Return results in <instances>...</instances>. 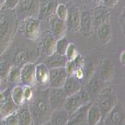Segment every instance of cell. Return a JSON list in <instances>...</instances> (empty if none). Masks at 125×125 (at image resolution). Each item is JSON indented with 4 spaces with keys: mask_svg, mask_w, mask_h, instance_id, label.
Segmentation results:
<instances>
[{
    "mask_svg": "<svg viewBox=\"0 0 125 125\" xmlns=\"http://www.w3.org/2000/svg\"><path fill=\"white\" fill-rule=\"evenodd\" d=\"M96 125H105V124H104V120H103V118H102Z\"/></svg>",
    "mask_w": 125,
    "mask_h": 125,
    "instance_id": "44",
    "label": "cell"
},
{
    "mask_svg": "<svg viewBox=\"0 0 125 125\" xmlns=\"http://www.w3.org/2000/svg\"><path fill=\"white\" fill-rule=\"evenodd\" d=\"M55 15L62 20H66L67 16V8L66 5L63 3H59L55 9Z\"/></svg>",
    "mask_w": 125,
    "mask_h": 125,
    "instance_id": "32",
    "label": "cell"
},
{
    "mask_svg": "<svg viewBox=\"0 0 125 125\" xmlns=\"http://www.w3.org/2000/svg\"><path fill=\"white\" fill-rule=\"evenodd\" d=\"M84 87L89 94L90 97L91 95H98V94L104 88V82L100 81L97 74L94 73L86 82L85 87Z\"/></svg>",
    "mask_w": 125,
    "mask_h": 125,
    "instance_id": "22",
    "label": "cell"
},
{
    "mask_svg": "<svg viewBox=\"0 0 125 125\" xmlns=\"http://www.w3.org/2000/svg\"><path fill=\"white\" fill-rule=\"evenodd\" d=\"M76 79L82 82V81L83 80L84 76H85V70H84V66H78L76 68V69L75 71L74 75H73ZM82 84V83H81Z\"/></svg>",
    "mask_w": 125,
    "mask_h": 125,
    "instance_id": "39",
    "label": "cell"
},
{
    "mask_svg": "<svg viewBox=\"0 0 125 125\" xmlns=\"http://www.w3.org/2000/svg\"><path fill=\"white\" fill-rule=\"evenodd\" d=\"M68 120H69V115L62 109L52 111L49 121L51 125H67Z\"/></svg>",
    "mask_w": 125,
    "mask_h": 125,
    "instance_id": "26",
    "label": "cell"
},
{
    "mask_svg": "<svg viewBox=\"0 0 125 125\" xmlns=\"http://www.w3.org/2000/svg\"><path fill=\"white\" fill-rule=\"evenodd\" d=\"M18 125H34V122L28 108V105L23 104L17 110Z\"/></svg>",
    "mask_w": 125,
    "mask_h": 125,
    "instance_id": "25",
    "label": "cell"
},
{
    "mask_svg": "<svg viewBox=\"0 0 125 125\" xmlns=\"http://www.w3.org/2000/svg\"><path fill=\"white\" fill-rule=\"evenodd\" d=\"M102 119L101 113L96 105V103H92L88 107L87 111V124L88 125H96Z\"/></svg>",
    "mask_w": 125,
    "mask_h": 125,
    "instance_id": "27",
    "label": "cell"
},
{
    "mask_svg": "<svg viewBox=\"0 0 125 125\" xmlns=\"http://www.w3.org/2000/svg\"><path fill=\"white\" fill-rule=\"evenodd\" d=\"M0 125H5V122L3 121L2 118L0 119Z\"/></svg>",
    "mask_w": 125,
    "mask_h": 125,
    "instance_id": "46",
    "label": "cell"
},
{
    "mask_svg": "<svg viewBox=\"0 0 125 125\" xmlns=\"http://www.w3.org/2000/svg\"><path fill=\"white\" fill-rule=\"evenodd\" d=\"M83 106H84V104L83 103V101L77 92L74 94L67 97L63 109L67 112L68 115H71Z\"/></svg>",
    "mask_w": 125,
    "mask_h": 125,
    "instance_id": "19",
    "label": "cell"
},
{
    "mask_svg": "<svg viewBox=\"0 0 125 125\" xmlns=\"http://www.w3.org/2000/svg\"><path fill=\"white\" fill-rule=\"evenodd\" d=\"M79 54L76 44L73 43H69L65 52V56L67 60H73Z\"/></svg>",
    "mask_w": 125,
    "mask_h": 125,
    "instance_id": "31",
    "label": "cell"
},
{
    "mask_svg": "<svg viewBox=\"0 0 125 125\" xmlns=\"http://www.w3.org/2000/svg\"><path fill=\"white\" fill-rule=\"evenodd\" d=\"M18 108L11 98L9 88L0 90V118H2L17 111Z\"/></svg>",
    "mask_w": 125,
    "mask_h": 125,
    "instance_id": "8",
    "label": "cell"
},
{
    "mask_svg": "<svg viewBox=\"0 0 125 125\" xmlns=\"http://www.w3.org/2000/svg\"><path fill=\"white\" fill-rule=\"evenodd\" d=\"M50 32L55 38L56 40H58L65 36L67 29L66 22L59 19L55 14L52 15L50 20Z\"/></svg>",
    "mask_w": 125,
    "mask_h": 125,
    "instance_id": "17",
    "label": "cell"
},
{
    "mask_svg": "<svg viewBox=\"0 0 125 125\" xmlns=\"http://www.w3.org/2000/svg\"><path fill=\"white\" fill-rule=\"evenodd\" d=\"M83 87L81 82L74 76H67L62 89L67 97L74 94L79 91V90Z\"/></svg>",
    "mask_w": 125,
    "mask_h": 125,
    "instance_id": "21",
    "label": "cell"
},
{
    "mask_svg": "<svg viewBox=\"0 0 125 125\" xmlns=\"http://www.w3.org/2000/svg\"><path fill=\"white\" fill-rule=\"evenodd\" d=\"M20 76H21V68L15 65H11L8 75V80L9 81V82L16 84H20Z\"/></svg>",
    "mask_w": 125,
    "mask_h": 125,
    "instance_id": "29",
    "label": "cell"
},
{
    "mask_svg": "<svg viewBox=\"0 0 125 125\" xmlns=\"http://www.w3.org/2000/svg\"><path fill=\"white\" fill-rule=\"evenodd\" d=\"M95 73L100 81L103 82H110L114 77L115 69L114 66L110 59H104L98 65Z\"/></svg>",
    "mask_w": 125,
    "mask_h": 125,
    "instance_id": "12",
    "label": "cell"
},
{
    "mask_svg": "<svg viewBox=\"0 0 125 125\" xmlns=\"http://www.w3.org/2000/svg\"><path fill=\"white\" fill-rule=\"evenodd\" d=\"M67 59L66 58L65 55H60L57 53H54L50 56H46L45 60V64L48 67V69H53V68H59V67H64Z\"/></svg>",
    "mask_w": 125,
    "mask_h": 125,
    "instance_id": "23",
    "label": "cell"
},
{
    "mask_svg": "<svg viewBox=\"0 0 125 125\" xmlns=\"http://www.w3.org/2000/svg\"><path fill=\"white\" fill-rule=\"evenodd\" d=\"M2 4H1V3H0V11L2 10Z\"/></svg>",
    "mask_w": 125,
    "mask_h": 125,
    "instance_id": "49",
    "label": "cell"
},
{
    "mask_svg": "<svg viewBox=\"0 0 125 125\" xmlns=\"http://www.w3.org/2000/svg\"><path fill=\"white\" fill-rule=\"evenodd\" d=\"M67 16L65 20L67 29L70 32H77L80 23V7L73 2H69L67 5Z\"/></svg>",
    "mask_w": 125,
    "mask_h": 125,
    "instance_id": "7",
    "label": "cell"
},
{
    "mask_svg": "<svg viewBox=\"0 0 125 125\" xmlns=\"http://www.w3.org/2000/svg\"><path fill=\"white\" fill-rule=\"evenodd\" d=\"M118 103V97L112 87H106L102 89L97 95L96 103L101 113L102 118H104Z\"/></svg>",
    "mask_w": 125,
    "mask_h": 125,
    "instance_id": "3",
    "label": "cell"
},
{
    "mask_svg": "<svg viewBox=\"0 0 125 125\" xmlns=\"http://www.w3.org/2000/svg\"><path fill=\"white\" fill-rule=\"evenodd\" d=\"M92 14L94 32L101 24L110 21V13L108 8L102 5H97L92 8Z\"/></svg>",
    "mask_w": 125,
    "mask_h": 125,
    "instance_id": "14",
    "label": "cell"
},
{
    "mask_svg": "<svg viewBox=\"0 0 125 125\" xmlns=\"http://www.w3.org/2000/svg\"><path fill=\"white\" fill-rule=\"evenodd\" d=\"M93 2L95 4V5H100V0H92Z\"/></svg>",
    "mask_w": 125,
    "mask_h": 125,
    "instance_id": "45",
    "label": "cell"
},
{
    "mask_svg": "<svg viewBox=\"0 0 125 125\" xmlns=\"http://www.w3.org/2000/svg\"><path fill=\"white\" fill-rule=\"evenodd\" d=\"M78 94H79V97H80V98L83 101V103L84 105L91 103V97L83 86L79 90Z\"/></svg>",
    "mask_w": 125,
    "mask_h": 125,
    "instance_id": "36",
    "label": "cell"
},
{
    "mask_svg": "<svg viewBox=\"0 0 125 125\" xmlns=\"http://www.w3.org/2000/svg\"><path fill=\"white\" fill-rule=\"evenodd\" d=\"M17 27V17L14 11H0V55L5 51L13 39Z\"/></svg>",
    "mask_w": 125,
    "mask_h": 125,
    "instance_id": "2",
    "label": "cell"
},
{
    "mask_svg": "<svg viewBox=\"0 0 125 125\" xmlns=\"http://www.w3.org/2000/svg\"><path fill=\"white\" fill-rule=\"evenodd\" d=\"M67 125H88L87 121H80V120H76L69 118L67 122Z\"/></svg>",
    "mask_w": 125,
    "mask_h": 125,
    "instance_id": "42",
    "label": "cell"
},
{
    "mask_svg": "<svg viewBox=\"0 0 125 125\" xmlns=\"http://www.w3.org/2000/svg\"><path fill=\"white\" fill-rule=\"evenodd\" d=\"M20 29L26 39L36 41L41 35V21L35 17H28L21 20Z\"/></svg>",
    "mask_w": 125,
    "mask_h": 125,
    "instance_id": "4",
    "label": "cell"
},
{
    "mask_svg": "<svg viewBox=\"0 0 125 125\" xmlns=\"http://www.w3.org/2000/svg\"><path fill=\"white\" fill-rule=\"evenodd\" d=\"M28 108L34 125H40L50 121L52 109L48 100V89L38 90L28 102Z\"/></svg>",
    "mask_w": 125,
    "mask_h": 125,
    "instance_id": "1",
    "label": "cell"
},
{
    "mask_svg": "<svg viewBox=\"0 0 125 125\" xmlns=\"http://www.w3.org/2000/svg\"><path fill=\"white\" fill-rule=\"evenodd\" d=\"M22 89H23V96L25 102H29L33 97L34 91L32 86L31 85H23L22 86Z\"/></svg>",
    "mask_w": 125,
    "mask_h": 125,
    "instance_id": "38",
    "label": "cell"
},
{
    "mask_svg": "<svg viewBox=\"0 0 125 125\" xmlns=\"http://www.w3.org/2000/svg\"><path fill=\"white\" fill-rule=\"evenodd\" d=\"M77 68L76 64L73 60H68L64 66V69L67 76H73Z\"/></svg>",
    "mask_w": 125,
    "mask_h": 125,
    "instance_id": "35",
    "label": "cell"
},
{
    "mask_svg": "<svg viewBox=\"0 0 125 125\" xmlns=\"http://www.w3.org/2000/svg\"><path fill=\"white\" fill-rule=\"evenodd\" d=\"M40 0H20L14 11L17 19L22 20L28 17L38 16Z\"/></svg>",
    "mask_w": 125,
    "mask_h": 125,
    "instance_id": "5",
    "label": "cell"
},
{
    "mask_svg": "<svg viewBox=\"0 0 125 125\" xmlns=\"http://www.w3.org/2000/svg\"><path fill=\"white\" fill-rule=\"evenodd\" d=\"M40 125H51V124H50V121H47V122H46V123L42 124H40Z\"/></svg>",
    "mask_w": 125,
    "mask_h": 125,
    "instance_id": "47",
    "label": "cell"
},
{
    "mask_svg": "<svg viewBox=\"0 0 125 125\" xmlns=\"http://www.w3.org/2000/svg\"><path fill=\"white\" fill-rule=\"evenodd\" d=\"M105 125H124V108L118 103L103 118Z\"/></svg>",
    "mask_w": 125,
    "mask_h": 125,
    "instance_id": "13",
    "label": "cell"
},
{
    "mask_svg": "<svg viewBox=\"0 0 125 125\" xmlns=\"http://www.w3.org/2000/svg\"><path fill=\"white\" fill-rule=\"evenodd\" d=\"M35 82V64L27 63L21 67L20 83L23 85L33 86Z\"/></svg>",
    "mask_w": 125,
    "mask_h": 125,
    "instance_id": "18",
    "label": "cell"
},
{
    "mask_svg": "<svg viewBox=\"0 0 125 125\" xmlns=\"http://www.w3.org/2000/svg\"><path fill=\"white\" fill-rule=\"evenodd\" d=\"M20 0H5L2 9L14 11L19 4Z\"/></svg>",
    "mask_w": 125,
    "mask_h": 125,
    "instance_id": "37",
    "label": "cell"
},
{
    "mask_svg": "<svg viewBox=\"0 0 125 125\" xmlns=\"http://www.w3.org/2000/svg\"><path fill=\"white\" fill-rule=\"evenodd\" d=\"M67 77L64 67L53 68L49 70V86L50 87L62 88Z\"/></svg>",
    "mask_w": 125,
    "mask_h": 125,
    "instance_id": "15",
    "label": "cell"
},
{
    "mask_svg": "<svg viewBox=\"0 0 125 125\" xmlns=\"http://www.w3.org/2000/svg\"><path fill=\"white\" fill-rule=\"evenodd\" d=\"M4 2H5V0H0V3H1V4H2V5H3Z\"/></svg>",
    "mask_w": 125,
    "mask_h": 125,
    "instance_id": "48",
    "label": "cell"
},
{
    "mask_svg": "<svg viewBox=\"0 0 125 125\" xmlns=\"http://www.w3.org/2000/svg\"><path fill=\"white\" fill-rule=\"evenodd\" d=\"M68 44H69V42H68L67 39L65 36L56 40L55 53L60 55H65V52L68 46Z\"/></svg>",
    "mask_w": 125,
    "mask_h": 125,
    "instance_id": "30",
    "label": "cell"
},
{
    "mask_svg": "<svg viewBox=\"0 0 125 125\" xmlns=\"http://www.w3.org/2000/svg\"><path fill=\"white\" fill-rule=\"evenodd\" d=\"M10 95L14 103L18 107H20L26 103L23 96V89H22V85L16 84L12 90H10Z\"/></svg>",
    "mask_w": 125,
    "mask_h": 125,
    "instance_id": "28",
    "label": "cell"
},
{
    "mask_svg": "<svg viewBox=\"0 0 125 125\" xmlns=\"http://www.w3.org/2000/svg\"><path fill=\"white\" fill-rule=\"evenodd\" d=\"M10 66L11 65L6 61L0 62V79H8V75Z\"/></svg>",
    "mask_w": 125,
    "mask_h": 125,
    "instance_id": "33",
    "label": "cell"
},
{
    "mask_svg": "<svg viewBox=\"0 0 125 125\" xmlns=\"http://www.w3.org/2000/svg\"><path fill=\"white\" fill-rule=\"evenodd\" d=\"M39 56L38 50L18 49L13 56V65L22 67L27 63H34Z\"/></svg>",
    "mask_w": 125,
    "mask_h": 125,
    "instance_id": "9",
    "label": "cell"
},
{
    "mask_svg": "<svg viewBox=\"0 0 125 125\" xmlns=\"http://www.w3.org/2000/svg\"><path fill=\"white\" fill-rule=\"evenodd\" d=\"M96 35L98 40L104 44H108L112 38V30L110 21L101 24L96 30Z\"/></svg>",
    "mask_w": 125,
    "mask_h": 125,
    "instance_id": "20",
    "label": "cell"
},
{
    "mask_svg": "<svg viewBox=\"0 0 125 125\" xmlns=\"http://www.w3.org/2000/svg\"><path fill=\"white\" fill-rule=\"evenodd\" d=\"M120 62L124 66L125 65V51H122L120 54Z\"/></svg>",
    "mask_w": 125,
    "mask_h": 125,
    "instance_id": "43",
    "label": "cell"
},
{
    "mask_svg": "<svg viewBox=\"0 0 125 125\" xmlns=\"http://www.w3.org/2000/svg\"><path fill=\"white\" fill-rule=\"evenodd\" d=\"M57 0H40L37 18L41 20H49L55 14V9L58 5Z\"/></svg>",
    "mask_w": 125,
    "mask_h": 125,
    "instance_id": "11",
    "label": "cell"
},
{
    "mask_svg": "<svg viewBox=\"0 0 125 125\" xmlns=\"http://www.w3.org/2000/svg\"><path fill=\"white\" fill-rule=\"evenodd\" d=\"M67 96L62 88H48V100L52 111L62 109Z\"/></svg>",
    "mask_w": 125,
    "mask_h": 125,
    "instance_id": "10",
    "label": "cell"
},
{
    "mask_svg": "<svg viewBox=\"0 0 125 125\" xmlns=\"http://www.w3.org/2000/svg\"><path fill=\"white\" fill-rule=\"evenodd\" d=\"M56 39L50 31L43 32L40 42V48L43 54L48 56L55 52Z\"/></svg>",
    "mask_w": 125,
    "mask_h": 125,
    "instance_id": "16",
    "label": "cell"
},
{
    "mask_svg": "<svg viewBox=\"0 0 125 125\" xmlns=\"http://www.w3.org/2000/svg\"><path fill=\"white\" fill-rule=\"evenodd\" d=\"M118 1L119 0H100V5H102L106 8H112L118 4Z\"/></svg>",
    "mask_w": 125,
    "mask_h": 125,
    "instance_id": "40",
    "label": "cell"
},
{
    "mask_svg": "<svg viewBox=\"0 0 125 125\" xmlns=\"http://www.w3.org/2000/svg\"><path fill=\"white\" fill-rule=\"evenodd\" d=\"M5 125H18V119L17 115V111L2 118Z\"/></svg>",
    "mask_w": 125,
    "mask_h": 125,
    "instance_id": "34",
    "label": "cell"
},
{
    "mask_svg": "<svg viewBox=\"0 0 125 125\" xmlns=\"http://www.w3.org/2000/svg\"><path fill=\"white\" fill-rule=\"evenodd\" d=\"M49 69L44 63L35 65V82L41 85L49 84Z\"/></svg>",
    "mask_w": 125,
    "mask_h": 125,
    "instance_id": "24",
    "label": "cell"
},
{
    "mask_svg": "<svg viewBox=\"0 0 125 125\" xmlns=\"http://www.w3.org/2000/svg\"><path fill=\"white\" fill-rule=\"evenodd\" d=\"M79 31L87 38L92 36L94 32L92 8L88 6L80 8V23H79Z\"/></svg>",
    "mask_w": 125,
    "mask_h": 125,
    "instance_id": "6",
    "label": "cell"
},
{
    "mask_svg": "<svg viewBox=\"0 0 125 125\" xmlns=\"http://www.w3.org/2000/svg\"><path fill=\"white\" fill-rule=\"evenodd\" d=\"M118 23H119L121 29V32L124 35V32H125V10H124V8L122 10L120 16L118 17Z\"/></svg>",
    "mask_w": 125,
    "mask_h": 125,
    "instance_id": "41",
    "label": "cell"
}]
</instances>
